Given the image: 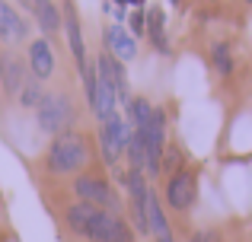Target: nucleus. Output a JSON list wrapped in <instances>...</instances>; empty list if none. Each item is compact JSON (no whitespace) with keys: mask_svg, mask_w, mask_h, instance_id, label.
<instances>
[{"mask_svg":"<svg viewBox=\"0 0 252 242\" xmlns=\"http://www.w3.org/2000/svg\"><path fill=\"white\" fill-rule=\"evenodd\" d=\"M191 242H217V239L211 236V233H195V236H191Z\"/></svg>","mask_w":252,"mask_h":242,"instance_id":"obj_21","label":"nucleus"},{"mask_svg":"<svg viewBox=\"0 0 252 242\" xmlns=\"http://www.w3.org/2000/svg\"><path fill=\"white\" fill-rule=\"evenodd\" d=\"M26 64H29V74L35 77V80H48L51 74H55V51H51V42L48 38H35V42L29 45V51H26Z\"/></svg>","mask_w":252,"mask_h":242,"instance_id":"obj_9","label":"nucleus"},{"mask_svg":"<svg viewBox=\"0 0 252 242\" xmlns=\"http://www.w3.org/2000/svg\"><path fill=\"white\" fill-rule=\"evenodd\" d=\"M32 16H35L38 29L45 32V38L55 35V32H61V26H64V16H61V10H58L55 0H35V6H32Z\"/></svg>","mask_w":252,"mask_h":242,"instance_id":"obj_14","label":"nucleus"},{"mask_svg":"<svg viewBox=\"0 0 252 242\" xmlns=\"http://www.w3.org/2000/svg\"><path fill=\"white\" fill-rule=\"evenodd\" d=\"M96 211H99V207L83 204V201L70 204V207H67V214H64V220H67L70 233H77V236H83V239H86V233H90V223H93V217H96Z\"/></svg>","mask_w":252,"mask_h":242,"instance_id":"obj_15","label":"nucleus"},{"mask_svg":"<svg viewBox=\"0 0 252 242\" xmlns=\"http://www.w3.org/2000/svg\"><path fill=\"white\" fill-rule=\"evenodd\" d=\"M249 3H252V0H249Z\"/></svg>","mask_w":252,"mask_h":242,"instance_id":"obj_24","label":"nucleus"},{"mask_svg":"<svg viewBox=\"0 0 252 242\" xmlns=\"http://www.w3.org/2000/svg\"><path fill=\"white\" fill-rule=\"evenodd\" d=\"M131 137H134V128H131V121H125L122 115H115L112 121H105L102 128H99V150H102V160L109 162V166H118V160L128 153Z\"/></svg>","mask_w":252,"mask_h":242,"instance_id":"obj_4","label":"nucleus"},{"mask_svg":"<svg viewBox=\"0 0 252 242\" xmlns=\"http://www.w3.org/2000/svg\"><path fill=\"white\" fill-rule=\"evenodd\" d=\"M74 191L83 204H93L99 211H112L118 214V194L112 191V185L102 179V175H77Z\"/></svg>","mask_w":252,"mask_h":242,"instance_id":"obj_5","label":"nucleus"},{"mask_svg":"<svg viewBox=\"0 0 252 242\" xmlns=\"http://www.w3.org/2000/svg\"><path fill=\"white\" fill-rule=\"evenodd\" d=\"M128 26H131V35H144V32H147V16H144V13L141 10H134V13H131V16H128Z\"/></svg>","mask_w":252,"mask_h":242,"instance_id":"obj_20","label":"nucleus"},{"mask_svg":"<svg viewBox=\"0 0 252 242\" xmlns=\"http://www.w3.org/2000/svg\"><path fill=\"white\" fill-rule=\"evenodd\" d=\"M102 38H105V48H109V54L115 57V61L128 64V61L137 57V38L131 35V32H125L122 26H109Z\"/></svg>","mask_w":252,"mask_h":242,"instance_id":"obj_10","label":"nucleus"},{"mask_svg":"<svg viewBox=\"0 0 252 242\" xmlns=\"http://www.w3.org/2000/svg\"><path fill=\"white\" fill-rule=\"evenodd\" d=\"M35 121L45 134H64V131L74 124V106H70L67 96L61 93H45L42 106L35 108Z\"/></svg>","mask_w":252,"mask_h":242,"instance_id":"obj_3","label":"nucleus"},{"mask_svg":"<svg viewBox=\"0 0 252 242\" xmlns=\"http://www.w3.org/2000/svg\"><path fill=\"white\" fill-rule=\"evenodd\" d=\"M26 35H29V26H26V19L19 16L16 10H13V3L0 0V42L16 45V42H26Z\"/></svg>","mask_w":252,"mask_h":242,"instance_id":"obj_11","label":"nucleus"},{"mask_svg":"<svg viewBox=\"0 0 252 242\" xmlns=\"http://www.w3.org/2000/svg\"><path fill=\"white\" fill-rule=\"evenodd\" d=\"M144 214H147V230L157 242H172L169 223H166V214L160 207V198L154 191H147V201H144Z\"/></svg>","mask_w":252,"mask_h":242,"instance_id":"obj_13","label":"nucleus"},{"mask_svg":"<svg viewBox=\"0 0 252 242\" xmlns=\"http://www.w3.org/2000/svg\"><path fill=\"white\" fill-rule=\"evenodd\" d=\"M26 67H29V64H23L19 54H13V51H6V48L0 51V89H3L6 96H19L23 83L29 80Z\"/></svg>","mask_w":252,"mask_h":242,"instance_id":"obj_8","label":"nucleus"},{"mask_svg":"<svg viewBox=\"0 0 252 242\" xmlns=\"http://www.w3.org/2000/svg\"><path fill=\"white\" fill-rule=\"evenodd\" d=\"M211 61H214V70H217V74H223V77L233 70V57H230V48H227V45H214Z\"/></svg>","mask_w":252,"mask_h":242,"instance_id":"obj_19","label":"nucleus"},{"mask_svg":"<svg viewBox=\"0 0 252 242\" xmlns=\"http://www.w3.org/2000/svg\"><path fill=\"white\" fill-rule=\"evenodd\" d=\"M64 32H67V42H70V54H74L77 67H80V74L86 67H90V61H86V45H83V29H80V19H77V10L74 6H64Z\"/></svg>","mask_w":252,"mask_h":242,"instance_id":"obj_12","label":"nucleus"},{"mask_svg":"<svg viewBox=\"0 0 252 242\" xmlns=\"http://www.w3.org/2000/svg\"><path fill=\"white\" fill-rule=\"evenodd\" d=\"M198 194V185H195V175L189 172V169H179V172L169 175L166 182V201L172 211H189L191 201H195Z\"/></svg>","mask_w":252,"mask_h":242,"instance_id":"obj_7","label":"nucleus"},{"mask_svg":"<svg viewBox=\"0 0 252 242\" xmlns=\"http://www.w3.org/2000/svg\"><path fill=\"white\" fill-rule=\"evenodd\" d=\"M115 3H134L137 6V3H144V0H115Z\"/></svg>","mask_w":252,"mask_h":242,"instance_id":"obj_22","label":"nucleus"},{"mask_svg":"<svg viewBox=\"0 0 252 242\" xmlns=\"http://www.w3.org/2000/svg\"><path fill=\"white\" fill-rule=\"evenodd\" d=\"M128 112H131V128L134 131H144L150 124V118H154V106L147 99H141V96L128 102Z\"/></svg>","mask_w":252,"mask_h":242,"instance_id":"obj_18","label":"nucleus"},{"mask_svg":"<svg viewBox=\"0 0 252 242\" xmlns=\"http://www.w3.org/2000/svg\"><path fill=\"white\" fill-rule=\"evenodd\" d=\"M163 23H166V19H163V10L160 6H150L147 10V35L154 38V45L160 51H166L169 45H166V32H163Z\"/></svg>","mask_w":252,"mask_h":242,"instance_id":"obj_17","label":"nucleus"},{"mask_svg":"<svg viewBox=\"0 0 252 242\" xmlns=\"http://www.w3.org/2000/svg\"><path fill=\"white\" fill-rule=\"evenodd\" d=\"M86 239H90V242H134V233H131V226L125 223L118 214H112V211H96V217H93V223H90Z\"/></svg>","mask_w":252,"mask_h":242,"instance_id":"obj_6","label":"nucleus"},{"mask_svg":"<svg viewBox=\"0 0 252 242\" xmlns=\"http://www.w3.org/2000/svg\"><path fill=\"white\" fill-rule=\"evenodd\" d=\"M19 106L23 108H38L42 106V99H45V89H42V80H35V77L29 74V80L23 83V89H19Z\"/></svg>","mask_w":252,"mask_h":242,"instance_id":"obj_16","label":"nucleus"},{"mask_svg":"<svg viewBox=\"0 0 252 242\" xmlns=\"http://www.w3.org/2000/svg\"><path fill=\"white\" fill-rule=\"evenodd\" d=\"M90 162V143L80 131H64L51 140L48 153H45V166L48 172L55 175H70V172H80V169Z\"/></svg>","mask_w":252,"mask_h":242,"instance_id":"obj_1","label":"nucleus"},{"mask_svg":"<svg viewBox=\"0 0 252 242\" xmlns=\"http://www.w3.org/2000/svg\"><path fill=\"white\" fill-rule=\"evenodd\" d=\"M19 3H23V6H29V10H32V6H35V0H19Z\"/></svg>","mask_w":252,"mask_h":242,"instance_id":"obj_23","label":"nucleus"},{"mask_svg":"<svg viewBox=\"0 0 252 242\" xmlns=\"http://www.w3.org/2000/svg\"><path fill=\"white\" fill-rule=\"evenodd\" d=\"M83 86H86V102H90L93 115H96L99 121H112L115 118V108H118V99H115V89H112V83L105 80V77H99L96 64H90V67L83 70Z\"/></svg>","mask_w":252,"mask_h":242,"instance_id":"obj_2","label":"nucleus"}]
</instances>
